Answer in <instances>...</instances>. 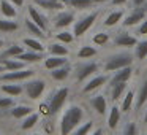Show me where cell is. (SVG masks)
<instances>
[{
  "instance_id": "6da1fadb",
  "label": "cell",
  "mask_w": 147,
  "mask_h": 135,
  "mask_svg": "<svg viewBox=\"0 0 147 135\" xmlns=\"http://www.w3.org/2000/svg\"><path fill=\"white\" fill-rule=\"evenodd\" d=\"M84 118V110L79 105H70L60 119V135H70Z\"/></svg>"
},
{
  "instance_id": "7a4b0ae2",
  "label": "cell",
  "mask_w": 147,
  "mask_h": 135,
  "mask_svg": "<svg viewBox=\"0 0 147 135\" xmlns=\"http://www.w3.org/2000/svg\"><path fill=\"white\" fill-rule=\"evenodd\" d=\"M133 62V56L128 52H120V54H114L108 59L105 65V72H117L123 67H130Z\"/></svg>"
},
{
  "instance_id": "3957f363",
  "label": "cell",
  "mask_w": 147,
  "mask_h": 135,
  "mask_svg": "<svg viewBox=\"0 0 147 135\" xmlns=\"http://www.w3.org/2000/svg\"><path fill=\"white\" fill-rule=\"evenodd\" d=\"M68 92H70L68 87H60V89H57L52 94L51 100H49V105H48L49 115H55V113L60 111L63 103L67 102V99H68Z\"/></svg>"
},
{
  "instance_id": "277c9868",
  "label": "cell",
  "mask_w": 147,
  "mask_h": 135,
  "mask_svg": "<svg viewBox=\"0 0 147 135\" xmlns=\"http://www.w3.org/2000/svg\"><path fill=\"white\" fill-rule=\"evenodd\" d=\"M96 18H98V13H90V14H87V16L81 18L79 21H76V22H74V27H73L74 37H82L84 33L93 26V22L96 21Z\"/></svg>"
},
{
  "instance_id": "5b68a950",
  "label": "cell",
  "mask_w": 147,
  "mask_h": 135,
  "mask_svg": "<svg viewBox=\"0 0 147 135\" xmlns=\"http://www.w3.org/2000/svg\"><path fill=\"white\" fill-rule=\"evenodd\" d=\"M35 75V72L32 68H21V70H13L7 72V73L0 75V81H8V83H14V81H24L29 80Z\"/></svg>"
},
{
  "instance_id": "8992f818",
  "label": "cell",
  "mask_w": 147,
  "mask_h": 135,
  "mask_svg": "<svg viewBox=\"0 0 147 135\" xmlns=\"http://www.w3.org/2000/svg\"><path fill=\"white\" fill-rule=\"evenodd\" d=\"M46 89V81L45 80H30L26 83V94L29 99L36 100Z\"/></svg>"
},
{
  "instance_id": "52a82bcc",
  "label": "cell",
  "mask_w": 147,
  "mask_h": 135,
  "mask_svg": "<svg viewBox=\"0 0 147 135\" xmlns=\"http://www.w3.org/2000/svg\"><path fill=\"white\" fill-rule=\"evenodd\" d=\"M27 13H29V18L36 24V26H40L43 30L48 29V19H46V16L38 10V8H35L33 5H30V7L27 8Z\"/></svg>"
},
{
  "instance_id": "ba28073f",
  "label": "cell",
  "mask_w": 147,
  "mask_h": 135,
  "mask_svg": "<svg viewBox=\"0 0 147 135\" xmlns=\"http://www.w3.org/2000/svg\"><path fill=\"white\" fill-rule=\"evenodd\" d=\"M98 70V64L96 62H86L84 65H81L76 72V78L78 81H84L86 78H89L90 75H93Z\"/></svg>"
},
{
  "instance_id": "9c48e42d",
  "label": "cell",
  "mask_w": 147,
  "mask_h": 135,
  "mask_svg": "<svg viewBox=\"0 0 147 135\" xmlns=\"http://www.w3.org/2000/svg\"><path fill=\"white\" fill-rule=\"evenodd\" d=\"M144 18H146V10L144 8H134V11L130 14V16L125 18L123 21V26L125 27H131V26H136V24H139L141 21H144Z\"/></svg>"
},
{
  "instance_id": "30bf717a",
  "label": "cell",
  "mask_w": 147,
  "mask_h": 135,
  "mask_svg": "<svg viewBox=\"0 0 147 135\" xmlns=\"http://www.w3.org/2000/svg\"><path fill=\"white\" fill-rule=\"evenodd\" d=\"M106 81H109V76H108V75H96V76H93L92 80L89 81V83H86L82 92H86V94H87V92H92V91L101 87L103 84L106 83Z\"/></svg>"
},
{
  "instance_id": "8fae6325",
  "label": "cell",
  "mask_w": 147,
  "mask_h": 135,
  "mask_svg": "<svg viewBox=\"0 0 147 135\" xmlns=\"http://www.w3.org/2000/svg\"><path fill=\"white\" fill-rule=\"evenodd\" d=\"M74 21V14L70 13V11H62V13H59L57 16L54 18V26L55 27H68L71 26V22Z\"/></svg>"
},
{
  "instance_id": "7c38bea8",
  "label": "cell",
  "mask_w": 147,
  "mask_h": 135,
  "mask_svg": "<svg viewBox=\"0 0 147 135\" xmlns=\"http://www.w3.org/2000/svg\"><path fill=\"white\" fill-rule=\"evenodd\" d=\"M131 65L130 67H123L120 70H117L114 73V76L111 78V84H117V83H127L128 80L131 78Z\"/></svg>"
},
{
  "instance_id": "4fadbf2b",
  "label": "cell",
  "mask_w": 147,
  "mask_h": 135,
  "mask_svg": "<svg viewBox=\"0 0 147 135\" xmlns=\"http://www.w3.org/2000/svg\"><path fill=\"white\" fill-rule=\"evenodd\" d=\"M35 3L38 7L45 8V10H49V11H62L63 10L62 0H35Z\"/></svg>"
},
{
  "instance_id": "5bb4252c",
  "label": "cell",
  "mask_w": 147,
  "mask_h": 135,
  "mask_svg": "<svg viewBox=\"0 0 147 135\" xmlns=\"http://www.w3.org/2000/svg\"><path fill=\"white\" fill-rule=\"evenodd\" d=\"M90 105H92V108L95 110L98 115H105L106 113V106H108V103H106V99L105 95H95L90 99Z\"/></svg>"
},
{
  "instance_id": "9a60e30c",
  "label": "cell",
  "mask_w": 147,
  "mask_h": 135,
  "mask_svg": "<svg viewBox=\"0 0 147 135\" xmlns=\"http://www.w3.org/2000/svg\"><path fill=\"white\" fill-rule=\"evenodd\" d=\"M0 65L5 67V72H13V70H21L24 68V62L22 61H14V59H5V57H0Z\"/></svg>"
},
{
  "instance_id": "2e32d148",
  "label": "cell",
  "mask_w": 147,
  "mask_h": 135,
  "mask_svg": "<svg viewBox=\"0 0 147 135\" xmlns=\"http://www.w3.org/2000/svg\"><path fill=\"white\" fill-rule=\"evenodd\" d=\"M62 65H67V57H60V56H49L45 61V67L48 70H54V68H59Z\"/></svg>"
},
{
  "instance_id": "e0dca14e",
  "label": "cell",
  "mask_w": 147,
  "mask_h": 135,
  "mask_svg": "<svg viewBox=\"0 0 147 135\" xmlns=\"http://www.w3.org/2000/svg\"><path fill=\"white\" fill-rule=\"evenodd\" d=\"M0 11H2V14H3L5 18H8V19H13L18 14L14 5L11 3V2H8V0H2V2H0Z\"/></svg>"
},
{
  "instance_id": "ac0fdd59",
  "label": "cell",
  "mask_w": 147,
  "mask_h": 135,
  "mask_svg": "<svg viewBox=\"0 0 147 135\" xmlns=\"http://www.w3.org/2000/svg\"><path fill=\"white\" fill-rule=\"evenodd\" d=\"M120 121V108L119 106H112L111 111H109V116H108V127L109 129H115Z\"/></svg>"
},
{
  "instance_id": "d6986e66",
  "label": "cell",
  "mask_w": 147,
  "mask_h": 135,
  "mask_svg": "<svg viewBox=\"0 0 147 135\" xmlns=\"http://www.w3.org/2000/svg\"><path fill=\"white\" fill-rule=\"evenodd\" d=\"M26 27H27V30H29L33 37H38V38H45V37H46L45 30H43L40 26H36L30 18H27V19H26Z\"/></svg>"
},
{
  "instance_id": "ffe728a7",
  "label": "cell",
  "mask_w": 147,
  "mask_h": 135,
  "mask_svg": "<svg viewBox=\"0 0 147 135\" xmlns=\"http://www.w3.org/2000/svg\"><path fill=\"white\" fill-rule=\"evenodd\" d=\"M114 43H115V46H125V48H130V46H136L138 40L134 38V37L125 33V35H119L117 38L114 40Z\"/></svg>"
},
{
  "instance_id": "44dd1931",
  "label": "cell",
  "mask_w": 147,
  "mask_h": 135,
  "mask_svg": "<svg viewBox=\"0 0 147 135\" xmlns=\"http://www.w3.org/2000/svg\"><path fill=\"white\" fill-rule=\"evenodd\" d=\"M70 72H71L70 65H62V67H59V68L51 70V76L54 78V80H57V81H62V80H65V78H68Z\"/></svg>"
},
{
  "instance_id": "7402d4cb",
  "label": "cell",
  "mask_w": 147,
  "mask_h": 135,
  "mask_svg": "<svg viewBox=\"0 0 147 135\" xmlns=\"http://www.w3.org/2000/svg\"><path fill=\"white\" fill-rule=\"evenodd\" d=\"M32 106H27V105H18V106H14L13 110H11V116L13 118H16V119H21V118H26V116H29L30 113H33L32 111Z\"/></svg>"
},
{
  "instance_id": "603a6c76",
  "label": "cell",
  "mask_w": 147,
  "mask_h": 135,
  "mask_svg": "<svg viewBox=\"0 0 147 135\" xmlns=\"http://www.w3.org/2000/svg\"><path fill=\"white\" fill-rule=\"evenodd\" d=\"M0 89L3 91L5 94L11 95V97L21 95V94H22V91H24L21 84H2V86H0Z\"/></svg>"
},
{
  "instance_id": "cb8c5ba5",
  "label": "cell",
  "mask_w": 147,
  "mask_h": 135,
  "mask_svg": "<svg viewBox=\"0 0 147 135\" xmlns=\"http://www.w3.org/2000/svg\"><path fill=\"white\" fill-rule=\"evenodd\" d=\"M16 59H19V61H22V62H29V64H32V62H40L41 61L43 54L41 52L30 51V52H22V54H19Z\"/></svg>"
},
{
  "instance_id": "d4e9b609",
  "label": "cell",
  "mask_w": 147,
  "mask_h": 135,
  "mask_svg": "<svg viewBox=\"0 0 147 135\" xmlns=\"http://www.w3.org/2000/svg\"><path fill=\"white\" fill-rule=\"evenodd\" d=\"M49 52H51V56L67 57V56H68V48H65L60 42H59V43H51V45H49Z\"/></svg>"
},
{
  "instance_id": "484cf974",
  "label": "cell",
  "mask_w": 147,
  "mask_h": 135,
  "mask_svg": "<svg viewBox=\"0 0 147 135\" xmlns=\"http://www.w3.org/2000/svg\"><path fill=\"white\" fill-rule=\"evenodd\" d=\"M127 91V83H117V84H112V89H111V99L114 102L120 100V97L123 95V92Z\"/></svg>"
},
{
  "instance_id": "4316f807",
  "label": "cell",
  "mask_w": 147,
  "mask_h": 135,
  "mask_svg": "<svg viewBox=\"0 0 147 135\" xmlns=\"http://www.w3.org/2000/svg\"><path fill=\"white\" fill-rule=\"evenodd\" d=\"M38 119H40L38 113H30L29 116H26V118H24L22 124H21V129H22V130H29V129H32L33 125L38 122Z\"/></svg>"
},
{
  "instance_id": "83f0119b",
  "label": "cell",
  "mask_w": 147,
  "mask_h": 135,
  "mask_svg": "<svg viewBox=\"0 0 147 135\" xmlns=\"http://www.w3.org/2000/svg\"><path fill=\"white\" fill-rule=\"evenodd\" d=\"M24 52V48L22 46H19V45H11V46H8L7 49H5V52H3V57H8V59H16L19 54H22Z\"/></svg>"
},
{
  "instance_id": "f1b7e54d",
  "label": "cell",
  "mask_w": 147,
  "mask_h": 135,
  "mask_svg": "<svg viewBox=\"0 0 147 135\" xmlns=\"http://www.w3.org/2000/svg\"><path fill=\"white\" fill-rule=\"evenodd\" d=\"M134 56L136 59L142 61L144 57H147V40H142V42H138L136 46H134Z\"/></svg>"
},
{
  "instance_id": "f546056e",
  "label": "cell",
  "mask_w": 147,
  "mask_h": 135,
  "mask_svg": "<svg viewBox=\"0 0 147 135\" xmlns=\"http://www.w3.org/2000/svg\"><path fill=\"white\" fill-rule=\"evenodd\" d=\"M122 16H123L122 11H112V13H109L108 16H106V19H105V26L106 27H114L115 24L122 19Z\"/></svg>"
},
{
  "instance_id": "4dcf8cb0",
  "label": "cell",
  "mask_w": 147,
  "mask_h": 135,
  "mask_svg": "<svg viewBox=\"0 0 147 135\" xmlns=\"http://www.w3.org/2000/svg\"><path fill=\"white\" fill-rule=\"evenodd\" d=\"M67 3L76 10H86V8H90L93 5V0H67Z\"/></svg>"
},
{
  "instance_id": "1f68e13d",
  "label": "cell",
  "mask_w": 147,
  "mask_h": 135,
  "mask_svg": "<svg viewBox=\"0 0 147 135\" xmlns=\"http://www.w3.org/2000/svg\"><path fill=\"white\" fill-rule=\"evenodd\" d=\"M19 29L18 22L14 21H8V19H0V32H14Z\"/></svg>"
},
{
  "instance_id": "d6a6232c",
  "label": "cell",
  "mask_w": 147,
  "mask_h": 135,
  "mask_svg": "<svg viewBox=\"0 0 147 135\" xmlns=\"http://www.w3.org/2000/svg\"><path fill=\"white\" fill-rule=\"evenodd\" d=\"M24 45H26L27 48H30L32 51H35V52H43L45 51V46L35 38H24Z\"/></svg>"
},
{
  "instance_id": "836d02e7",
  "label": "cell",
  "mask_w": 147,
  "mask_h": 135,
  "mask_svg": "<svg viewBox=\"0 0 147 135\" xmlns=\"http://www.w3.org/2000/svg\"><path fill=\"white\" fill-rule=\"evenodd\" d=\"M133 100H134L133 91H128V92L123 95V100H122V105H120V110H122V111L127 113L128 110L131 108V105H133Z\"/></svg>"
},
{
  "instance_id": "e575fe53",
  "label": "cell",
  "mask_w": 147,
  "mask_h": 135,
  "mask_svg": "<svg viewBox=\"0 0 147 135\" xmlns=\"http://www.w3.org/2000/svg\"><path fill=\"white\" fill-rule=\"evenodd\" d=\"M93 129V122L92 121H86L84 124L78 125L73 130V135H89V132Z\"/></svg>"
},
{
  "instance_id": "d590c367",
  "label": "cell",
  "mask_w": 147,
  "mask_h": 135,
  "mask_svg": "<svg viewBox=\"0 0 147 135\" xmlns=\"http://www.w3.org/2000/svg\"><path fill=\"white\" fill-rule=\"evenodd\" d=\"M93 56H96V49L93 46H82L79 49V52H78V57L79 59H90Z\"/></svg>"
},
{
  "instance_id": "8d00e7d4",
  "label": "cell",
  "mask_w": 147,
  "mask_h": 135,
  "mask_svg": "<svg viewBox=\"0 0 147 135\" xmlns=\"http://www.w3.org/2000/svg\"><path fill=\"white\" fill-rule=\"evenodd\" d=\"M146 102H147V80L142 83V86L139 89V94H138V102H136L138 108H141Z\"/></svg>"
},
{
  "instance_id": "74e56055",
  "label": "cell",
  "mask_w": 147,
  "mask_h": 135,
  "mask_svg": "<svg viewBox=\"0 0 147 135\" xmlns=\"http://www.w3.org/2000/svg\"><path fill=\"white\" fill-rule=\"evenodd\" d=\"M93 43H95L96 46H105L106 43L109 42V35L108 33H105V32H98V33H95L93 35Z\"/></svg>"
},
{
  "instance_id": "f35d334b",
  "label": "cell",
  "mask_w": 147,
  "mask_h": 135,
  "mask_svg": "<svg viewBox=\"0 0 147 135\" xmlns=\"http://www.w3.org/2000/svg\"><path fill=\"white\" fill-rule=\"evenodd\" d=\"M55 38L60 43H71L74 40V33L68 32V30H63V32H59L57 35H55Z\"/></svg>"
},
{
  "instance_id": "ab89813d",
  "label": "cell",
  "mask_w": 147,
  "mask_h": 135,
  "mask_svg": "<svg viewBox=\"0 0 147 135\" xmlns=\"http://www.w3.org/2000/svg\"><path fill=\"white\" fill-rule=\"evenodd\" d=\"M123 135H138V127L134 122H128L123 130Z\"/></svg>"
},
{
  "instance_id": "60d3db41",
  "label": "cell",
  "mask_w": 147,
  "mask_h": 135,
  "mask_svg": "<svg viewBox=\"0 0 147 135\" xmlns=\"http://www.w3.org/2000/svg\"><path fill=\"white\" fill-rule=\"evenodd\" d=\"M13 105V99L10 97H0V108H8Z\"/></svg>"
},
{
  "instance_id": "b9f144b4",
  "label": "cell",
  "mask_w": 147,
  "mask_h": 135,
  "mask_svg": "<svg viewBox=\"0 0 147 135\" xmlns=\"http://www.w3.org/2000/svg\"><path fill=\"white\" fill-rule=\"evenodd\" d=\"M138 33H139V35H147V21H142V24H141L139 29H138Z\"/></svg>"
},
{
  "instance_id": "7bdbcfd3",
  "label": "cell",
  "mask_w": 147,
  "mask_h": 135,
  "mask_svg": "<svg viewBox=\"0 0 147 135\" xmlns=\"http://www.w3.org/2000/svg\"><path fill=\"white\" fill-rule=\"evenodd\" d=\"M146 2H147V0H133V5H134L136 8H139V7H142Z\"/></svg>"
},
{
  "instance_id": "ee69618b",
  "label": "cell",
  "mask_w": 147,
  "mask_h": 135,
  "mask_svg": "<svg viewBox=\"0 0 147 135\" xmlns=\"http://www.w3.org/2000/svg\"><path fill=\"white\" fill-rule=\"evenodd\" d=\"M10 2L14 5V7H22L24 5V0H10Z\"/></svg>"
},
{
  "instance_id": "f6af8a7d",
  "label": "cell",
  "mask_w": 147,
  "mask_h": 135,
  "mask_svg": "<svg viewBox=\"0 0 147 135\" xmlns=\"http://www.w3.org/2000/svg\"><path fill=\"white\" fill-rule=\"evenodd\" d=\"M127 0H112V5H122V3H125Z\"/></svg>"
},
{
  "instance_id": "bcb514c9",
  "label": "cell",
  "mask_w": 147,
  "mask_h": 135,
  "mask_svg": "<svg viewBox=\"0 0 147 135\" xmlns=\"http://www.w3.org/2000/svg\"><path fill=\"white\" fill-rule=\"evenodd\" d=\"M92 135H103V130H101V129H96V130L93 132Z\"/></svg>"
},
{
  "instance_id": "7dc6e473",
  "label": "cell",
  "mask_w": 147,
  "mask_h": 135,
  "mask_svg": "<svg viewBox=\"0 0 147 135\" xmlns=\"http://www.w3.org/2000/svg\"><path fill=\"white\" fill-rule=\"evenodd\" d=\"M103 2H106V0H93V3H103Z\"/></svg>"
},
{
  "instance_id": "c3c4849f",
  "label": "cell",
  "mask_w": 147,
  "mask_h": 135,
  "mask_svg": "<svg viewBox=\"0 0 147 135\" xmlns=\"http://www.w3.org/2000/svg\"><path fill=\"white\" fill-rule=\"evenodd\" d=\"M144 122H147V111H146V115H144Z\"/></svg>"
},
{
  "instance_id": "681fc988",
  "label": "cell",
  "mask_w": 147,
  "mask_h": 135,
  "mask_svg": "<svg viewBox=\"0 0 147 135\" xmlns=\"http://www.w3.org/2000/svg\"><path fill=\"white\" fill-rule=\"evenodd\" d=\"M0 72H5V67H3V65H0Z\"/></svg>"
},
{
  "instance_id": "f907efd6",
  "label": "cell",
  "mask_w": 147,
  "mask_h": 135,
  "mask_svg": "<svg viewBox=\"0 0 147 135\" xmlns=\"http://www.w3.org/2000/svg\"><path fill=\"white\" fill-rule=\"evenodd\" d=\"M3 45H5V43H3V40H0V48H2Z\"/></svg>"
},
{
  "instance_id": "816d5d0a",
  "label": "cell",
  "mask_w": 147,
  "mask_h": 135,
  "mask_svg": "<svg viewBox=\"0 0 147 135\" xmlns=\"http://www.w3.org/2000/svg\"><path fill=\"white\" fill-rule=\"evenodd\" d=\"M32 135H41V134H32Z\"/></svg>"
},
{
  "instance_id": "f5cc1de1",
  "label": "cell",
  "mask_w": 147,
  "mask_h": 135,
  "mask_svg": "<svg viewBox=\"0 0 147 135\" xmlns=\"http://www.w3.org/2000/svg\"><path fill=\"white\" fill-rule=\"evenodd\" d=\"M146 135H147V134H146Z\"/></svg>"
}]
</instances>
